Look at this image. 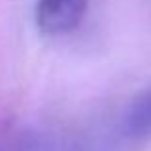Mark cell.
Listing matches in <instances>:
<instances>
[{
  "instance_id": "1",
  "label": "cell",
  "mask_w": 151,
  "mask_h": 151,
  "mask_svg": "<svg viewBox=\"0 0 151 151\" xmlns=\"http://www.w3.org/2000/svg\"><path fill=\"white\" fill-rule=\"evenodd\" d=\"M88 0H38L37 23L44 35H67L82 21Z\"/></svg>"
},
{
  "instance_id": "2",
  "label": "cell",
  "mask_w": 151,
  "mask_h": 151,
  "mask_svg": "<svg viewBox=\"0 0 151 151\" xmlns=\"http://www.w3.org/2000/svg\"><path fill=\"white\" fill-rule=\"evenodd\" d=\"M128 128L134 134L151 132V92L144 94L132 107L128 117Z\"/></svg>"
}]
</instances>
